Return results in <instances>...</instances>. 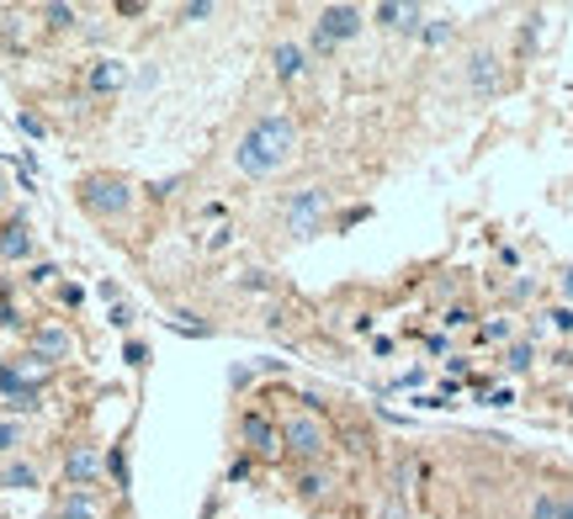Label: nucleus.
Returning <instances> with one entry per match:
<instances>
[{
    "label": "nucleus",
    "instance_id": "obj_1",
    "mask_svg": "<svg viewBox=\"0 0 573 519\" xmlns=\"http://www.w3.org/2000/svg\"><path fill=\"white\" fill-rule=\"evenodd\" d=\"M303 155V118L297 107L277 96V101H255L249 112H240V122L229 127L223 138V164L234 181H249V186H266L286 175Z\"/></svg>",
    "mask_w": 573,
    "mask_h": 519
},
{
    "label": "nucleus",
    "instance_id": "obj_2",
    "mask_svg": "<svg viewBox=\"0 0 573 519\" xmlns=\"http://www.w3.org/2000/svg\"><path fill=\"white\" fill-rule=\"evenodd\" d=\"M277 430H282L286 467H325V461H340V430L329 424V413L314 398L282 403V408H277Z\"/></svg>",
    "mask_w": 573,
    "mask_h": 519
},
{
    "label": "nucleus",
    "instance_id": "obj_3",
    "mask_svg": "<svg viewBox=\"0 0 573 519\" xmlns=\"http://www.w3.org/2000/svg\"><path fill=\"white\" fill-rule=\"evenodd\" d=\"M325 228H334V191H329V186H297V191H282L277 207H271V244H277V249L319 239Z\"/></svg>",
    "mask_w": 573,
    "mask_h": 519
},
{
    "label": "nucleus",
    "instance_id": "obj_4",
    "mask_svg": "<svg viewBox=\"0 0 573 519\" xmlns=\"http://www.w3.org/2000/svg\"><path fill=\"white\" fill-rule=\"evenodd\" d=\"M75 201L85 207V218L90 223H101L112 239L133 228V212H138V186L127 181V175H118V170H90V175H81L75 181Z\"/></svg>",
    "mask_w": 573,
    "mask_h": 519
},
{
    "label": "nucleus",
    "instance_id": "obj_5",
    "mask_svg": "<svg viewBox=\"0 0 573 519\" xmlns=\"http://www.w3.org/2000/svg\"><path fill=\"white\" fill-rule=\"evenodd\" d=\"M367 27H371L367 5H319V11H314V27H308V53H314V64H329L340 48H351Z\"/></svg>",
    "mask_w": 573,
    "mask_h": 519
},
{
    "label": "nucleus",
    "instance_id": "obj_6",
    "mask_svg": "<svg viewBox=\"0 0 573 519\" xmlns=\"http://www.w3.org/2000/svg\"><path fill=\"white\" fill-rule=\"evenodd\" d=\"M292 498H297L308 515H334V509L345 504V472H340V461L292 467Z\"/></svg>",
    "mask_w": 573,
    "mask_h": 519
},
{
    "label": "nucleus",
    "instance_id": "obj_7",
    "mask_svg": "<svg viewBox=\"0 0 573 519\" xmlns=\"http://www.w3.org/2000/svg\"><path fill=\"white\" fill-rule=\"evenodd\" d=\"M234 450L245 456V461H282V430H277V413H266V408H245L240 419H234Z\"/></svg>",
    "mask_w": 573,
    "mask_h": 519
},
{
    "label": "nucleus",
    "instance_id": "obj_8",
    "mask_svg": "<svg viewBox=\"0 0 573 519\" xmlns=\"http://www.w3.org/2000/svg\"><path fill=\"white\" fill-rule=\"evenodd\" d=\"M510 519H573V482H526Z\"/></svg>",
    "mask_w": 573,
    "mask_h": 519
},
{
    "label": "nucleus",
    "instance_id": "obj_9",
    "mask_svg": "<svg viewBox=\"0 0 573 519\" xmlns=\"http://www.w3.org/2000/svg\"><path fill=\"white\" fill-rule=\"evenodd\" d=\"M462 85H467L473 101H493L504 90V59H499V48L489 38L473 42V53L462 59Z\"/></svg>",
    "mask_w": 573,
    "mask_h": 519
},
{
    "label": "nucleus",
    "instance_id": "obj_10",
    "mask_svg": "<svg viewBox=\"0 0 573 519\" xmlns=\"http://www.w3.org/2000/svg\"><path fill=\"white\" fill-rule=\"evenodd\" d=\"M266 59H271V81L282 85V90H297V85L314 75V53H308L303 38H277Z\"/></svg>",
    "mask_w": 573,
    "mask_h": 519
},
{
    "label": "nucleus",
    "instance_id": "obj_11",
    "mask_svg": "<svg viewBox=\"0 0 573 519\" xmlns=\"http://www.w3.org/2000/svg\"><path fill=\"white\" fill-rule=\"evenodd\" d=\"M371 27L377 33H388V38H414L419 42V27H425V5H404V0H382V5H371L367 11Z\"/></svg>",
    "mask_w": 573,
    "mask_h": 519
},
{
    "label": "nucleus",
    "instance_id": "obj_12",
    "mask_svg": "<svg viewBox=\"0 0 573 519\" xmlns=\"http://www.w3.org/2000/svg\"><path fill=\"white\" fill-rule=\"evenodd\" d=\"M27 350L38 360H48V366H64V360L75 356V334H70L64 323H38L33 339H27Z\"/></svg>",
    "mask_w": 573,
    "mask_h": 519
},
{
    "label": "nucleus",
    "instance_id": "obj_13",
    "mask_svg": "<svg viewBox=\"0 0 573 519\" xmlns=\"http://www.w3.org/2000/svg\"><path fill=\"white\" fill-rule=\"evenodd\" d=\"M101 450L90 445V440H81L70 456H64V487H101Z\"/></svg>",
    "mask_w": 573,
    "mask_h": 519
},
{
    "label": "nucleus",
    "instance_id": "obj_14",
    "mask_svg": "<svg viewBox=\"0 0 573 519\" xmlns=\"http://www.w3.org/2000/svg\"><path fill=\"white\" fill-rule=\"evenodd\" d=\"M48 519H107V498L96 487H64Z\"/></svg>",
    "mask_w": 573,
    "mask_h": 519
},
{
    "label": "nucleus",
    "instance_id": "obj_15",
    "mask_svg": "<svg viewBox=\"0 0 573 519\" xmlns=\"http://www.w3.org/2000/svg\"><path fill=\"white\" fill-rule=\"evenodd\" d=\"M27 255H33V228H27V218L0 223V260H27Z\"/></svg>",
    "mask_w": 573,
    "mask_h": 519
},
{
    "label": "nucleus",
    "instance_id": "obj_16",
    "mask_svg": "<svg viewBox=\"0 0 573 519\" xmlns=\"http://www.w3.org/2000/svg\"><path fill=\"white\" fill-rule=\"evenodd\" d=\"M456 33H462V22H456L451 11H430L425 27H419V42H425V48H447Z\"/></svg>",
    "mask_w": 573,
    "mask_h": 519
},
{
    "label": "nucleus",
    "instance_id": "obj_17",
    "mask_svg": "<svg viewBox=\"0 0 573 519\" xmlns=\"http://www.w3.org/2000/svg\"><path fill=\"white\" fill-rule=\"evenodd\" d=\"M38 482H42V472L27 456H11V461L0 467V487H11V493H16V487H38Z\"/></svg>",
    "mask_w": 573,
    "mask_h": 519
},
{
    "label": "nucleus",
    "instance_id": "obj_18",
    "mask_svg": "<svg viewBox=\"0 0 573 519\" xmlns=\"http://www.w3.org/2000/svg\"><path fill=\"white\" fill-rule=\"evenodd\" d=\"M127 70L118 64V59H96V70H90V90L96 96H112V90H123Z\"/></svg>",
    "mask_w": 573,
    "mask_h": 519
},
{
    "label": "nucleus",
    "instance_id": "obj_19",
    "mask_svg": "<svg viewBox=\"0 0 573 519\" xmlns=\"http://www.w3.org/2000/svg\"><path fill=\"white\" fill-rule=\"evenodd\" d=\"M22 445H27V424H22V419H0V456L11 461Z\"/></svg>",
    "mask_w": 573,
    "mask_h": 519
},
{
    "label": "nucleus",
    "instance_id": "obj_20",
    "mask_svg": "<svg viewBox=\"0 0 573 519\" xmlns=\"http://www.w3.org/2000/svg\"><path fill=\"white\" fill-rule=\"evenodd\" d=\"M532 356H536L532 339H515V345L504 350V371H510V376H526V371H532Z\"/></svg>",
    "mask_w": 573,
    "mask_h": 519
},
{
    "label": "nucleus",
    "instance_id": "obj_21",
    "mask_svg": "<svg viewBox=\"0 0 573 519\" xmlns=\"http://www.w3.org/2000/svg\"><path fill=\"white\" fill-rule=\"evenodd\" d=\"M541 323L558 329V334H573V308L569 302H563V308H547V313H536V329H541Z\"/></svg>",
    "mask_w": 573,
    "mask_h": 519
},
{
    "label": "nucleus",
    "instance_id": "obj_22",
    "mask_svg": "<svg viewBox=\"0 0 573 519\" xmlns=\"http://www.w3.org/2000/svg\"><path fill=\"white\" fill-rule=\"evenodd\" d=\"M510 334H515V323L504 319V313H499V319H489L484 329H478V339H484V345H504Z\"/></svg>",
    "mask_w": 573,
    "mask_h": 519
},
{
    "label": "nucleus",
    "instance_id": "obj_23",
    "mask_svg": "<svg viewBox=\"0 0 573 519\" xmlns=\"http://www.w3.org/2000/svg\"><path fill=\"white\" fill-rule=\"evenodd\" d=\"M473 319H478L473 308H451V313H447V329H467Z\"/></svg>",
    "mask_w": 573,
    "mask_h": 519
},
{
    "label": "nucleus",
    "instance_id": "obj_24",
    "mask_svg": "<svg viewBox=\"0 0 573 519\" xmlns=\"http://www.w3.org/2000/svg\"><path fill=\"white\" fill-rule=\"evenodd\" d=\"M558 276H563V297H573V265H563Z\"/></svg>",
    "mask_w": 573,
    "mask_h": 519
}]
</instances>
